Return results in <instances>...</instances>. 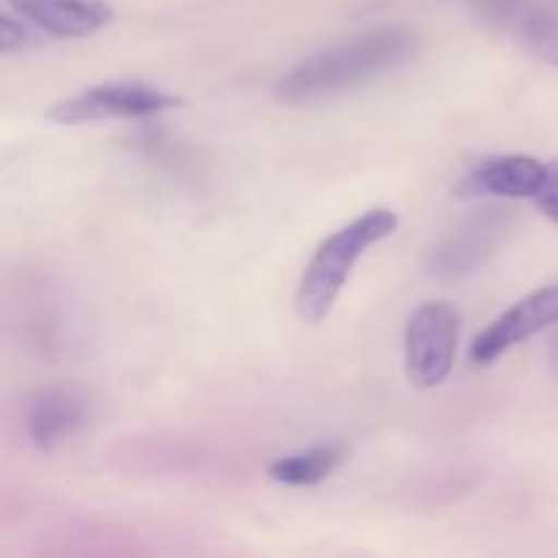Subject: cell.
<instances>
[{
  "label": "cell",
  "instance_id": "obj_12",
  "mask_svg": "<svg viewBox=\"0 0 558 558\" xmlns=\"http://www.w3.org/2000/svg\"><path fill=\"white\" fill-rule=\"evenodd\" d=\"M36 33L38 31L31 25V22H25L20 14L5 9L3 16H0V52L9 58V54L33 47V44L38 41Z\"/></svg>",
  "mask_w": 558,
  "mask_h": 558
},
{
  "label": "cell",
  "instance_id": "obj_6",
  "mask_svg": "<svg viewBox=\"0 0 558 558\" xmlns=\"http://www.w3.org/2000/svg\"><path fill=\"white\" fill-rule=\"evenodd\" d=\"M558 325V283L554 287H543L537 292L526 294L518 300L512 308H507L499 319L490 322L472 343V357L474 365H490L510 352L518 343L529 341L537 332L548 330V327Z\"/></svg>",
  "mask_w": 558,
  "mask_h": 558
},
{
  "label": "cell",
  "instance_id": "obj_14",
  "mask_svg": "<svg viewBox=\"0 0 558 558\" xmlns=\"http://www.w3.org/2000/svg\"><path fill=\"white\" fill-rule=\"evenodd\" d=\"M548 365H550V371L558 376V325H556L554 336H550V343H548Z\"/></svg>",
  "mask_w": 558,
  "mask_h": 558
},
{
  "label": "cell",
  "instance_id": "obj_9",
  "mask_svg": "<svg viewBox=\"0 0 558 558\" xmlns=\"http://www.w3.org/2000/svg\"><path fill=\"white\" fill-rule=\"evenodd\" d=\"M87 420V401L80 390L71 387H49L41 390L27 407L25 430L27 439L38 450H54L60 441L74 436Z\"/></svg>",
  "mask_w": 558,
  "mask_h": 558
},
{
  "label": "cell",
  "instance_id": "obj_11",
  "mask_svg": "<svg viewBox=\"0 0 558 558\" xmlns=\"http://www.w3.org/2000/svg\"><path fill=\"white\" fill-rule=\"evenodd\" d=\"M518 41L543 63L558 69V14L550 11H537L518 22Z\"/></svg>",
  "mask_w": 558,
  "mask_h": 558
},
{
  "label": "cell",
  "instance_id": "obj_2",
  "mask_svg": "<svg viewBox=\"0 0 558 558\" xmlns=\"http://www.w3.org/2000/svg\"><path fill=\"white\" fill-rule=\"evenodd\" d=\"M398 227H401V218L396 210L374 207L327 234L300 276L298 292H294L298 319L305 325H319L322 319H327L365 251L392 238Z\"/></svg>",
  "mask_w": 558,
  "mask_h": 558
},
{
  "label": "cell",
  "instance_id": "obj_1",
  "mask_svg": "<svg viewBox=\"0 0 558 558\" xmlns=\"http://www.w3.org/2000/svg\"><path fill=\"white\" fill-rule=\"evenodd\" d=\"M420 52V36L409 25H379L330 44L298 60L272 85V96L287 107H314L349 96L392 71L403 69Z\"/></svg>",
  "mask_w": 558,
  "mask_h": 558
},
{
  "label": "cell",
  "instance_id": "obj_5",
  "mask_svg": "<svg viewBox=\"0 0 558 558\" xmlns=\"http://www.w3.org/2000/svg\"><path fill=\"white\" fill-rule=\"evenodd\" d=\"M510 213L494 207L466 218L461 227L434 245L428 256V272L441 281H463L496 254L501 240L510 232Z\"/></svg>",
  "mask_w": 558,
  "mask_h": 558
},
{
  "label": "cell",
  "instance_id": "obj_3",
  "mask_svg": "<svg viewBox=\"0 0 558 558\" xmlns=\"http://www.w3.org/2000/svg\"><path fill=\"white\" fill-rule=\"evenodd\" d=\"M461 338V314L445 300H428L407 322L403 365L412 387L430 390L452 374Z\"/></svg>",
  "mask_w": 558,
  "mask_h": 558
},
{
  "label": "cell",
  "instance_id": "obj_8",
  "mask_svg": "<svg viewBox=\"0 0 558 558\" xmlns=\"http://www.w3.org/2000/svg\"><path fill=\"white\" fill-rule=\"evenodd\" d=\"M5 9L54 38L93 36L114 20V9L104 0H5Z\"/></svg>",
  "mask_w": 558,
  "mask_h": 558
},
{
  "label": "cell",
  "instance_id": "obj_13",
  "mask_svg": "<svg viewBox=\"0 0 558 558\" xmlns=\"http://www.w3.org/2000/svg\"><path fill=\"white\" fill-rule=\"evenodd\" d=\"M534 205H537V210L545 218L558 223V158L556 161H548V174H545L543 189L534 196Z\"/></svg>",
  "mask_w": 558,
  "mask_h": 558
},
{
  "label": "cell",
  "instance_id": "obj_4",
  "mask_svg": "<svg viewBox=\"0 0 558 558\" xmlns=\"http://www.w3.org/2000/svg\"><path fill=\"white\" fill-rule=\"evenodd\" d=\"M180 107V98L150 82L120 80L85 87L49 107L47 118L58 125L104 123V120H140Z\"/></svg>",
  "mask_w": 558,
  "mask_h": 558
},
{
  "label": "cell",
  "instance_id": "obj_10",
  "mask_svg": "<svg viewBox=\"0 0 558 558\" xmlns=\"http://www.w3.org/2000/svg\"><path fill=\"white\" fill-rule=\"evenodd\" d=\"M349 452H352V447L343 439L316 441L305 450L287 452V456H278L276 461H270L267 477L278 485H289V488H311V485L330 480L347 463Z\"/></svg>",
  "mask_w": 558,
  "mask_h": 558
},
{
  "label": "cell",
  "instance_id": "obj_7",
  "mask_svg": "<svg viewBox=\"0 0 558 558\" xmlns=\"http://www.w3.org/2000/svg\"><path fill=\"white\" fill-rule=\"evenodd\" d=\"M548 163L534 156H490L456 185L461 199H532L543 189Z\"/></svg>",
  "mask_w": 558,
  "mask_h": 558
}]
</instances>
